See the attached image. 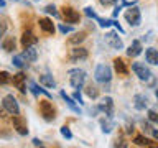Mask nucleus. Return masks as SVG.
Here are the masks:
<instances>
[{
	"mask_svg": "<svg viewBox=\"0 0 158 148\" xmlns=\"http://www.w3.org/2000/svg\"><path fill=\"white\" fill-rule=\"evenodd\" d=\"M148 120L153 123H158V112L156 110H148Z\"/></svg>",
	"mask_w": 158,
	"mask_h": 148,
	"instance_id": "31",
	"label": "nucleus"
},
{
	"mask_svg": "<svg viewBox=\"0 0 158 148\" xmlns=\"http://www.w3.org/2000/svg\"><path fill=\"white\" fill-rule=\"evenodd\" d=\"M13 128L17 130V133L20 135H28V127H27V122L22 115H13Z\"/></svg>",
	"mask_w": 158,
	"mask_h": 148,
	"instance_id": "9",
	"label": "nucleus"
},
{
	"mask_svg": "<svg viewBox=\"0 0 158 148\" xmlns=\"http://www.w3.org/2000/svg\"><path fill=\"white\" fill-rule=\"evenodd\" d=\"M44 12L49 13V15H53L54 18H58V17H59V13L56 12V7H54V5H46V7H44Z\"/></svg>",
	"mask_w": 158,
	"mask_h": 148,
	"instance_id": "30",
	"label": "nucleus"
},
{
	"mask_svg": "<svg viewBox=\"0 0 158 148\" xmlns=\"http://www.w3.org/2000/svg\"><path fill=\"white\" fill-rule=\"evenodd\" d=\"M101 128H102V133H110L115 128V122L112 120L110 115H106L104 118H101Z\"/></svg>",
	"mask_w": 158,
	"mask_h": 148,
	"instance_id": "15",
	"label": "nucleus"
},
{
	"mask_svg": "<svg viewBox=\"0 0 158 148\" xmlns=\"http://www.w3.org/2000/svg\"><path fill=\"white\" fill-rule=\"evenodd\" d=\"M69 58H71V61H82V59L87 58V49L86 48H74L71 49V54H69Z\"/></svg>",
	"mask_w": 158,
	"mask_h": 148,
	"instance_id": "14",
	"label": "nucleus"
},
{
	"mask_svg": "<svg viewBox=\"0 0 158 148\" xmlns=\"http://www.w3.org/2000/svg\"><path fill=\"white\" fill-rule=\"evenodd\" d=\"M10 81H12V77H10V74H8L7 71H2V72H0V82H2V86L8 84Z\"/></svg>",
	"mask_w": 158,
	"mask_h": 148,
	"instance_id": "29",
	"label": "nucleus"
},
{
	"mask_svg": "<svg viewBox=\"0 0 158 148\" xmlns=\"http://www.w3.org/2000/svg\"><path fill=\"white\" fill-rule=\"evenodd\" d=\"M152 135H153V138H155V140H158V130H153Z\"/></svg>",
	"mask_w": 158,
	"mask_h": 148,
	"instance_id": "38",
	"label": "nucleus"
},
{
	"mask_svg": "<svg viewBox=\"0 0 158 148\" xmlns=\"http://www.w3.org/2000/svg\"><path fill=\"white\" fill-rule=\"evenodd\" d=\"M84 39H86V33L79 31V33H74L73 36L69 38V43H71V44H79V43H82Z\"/></svg>",
	"mask_w": 158,
	"mask_h": 148,
	"instance_id": "27",
	"label": "nucleus"
},
{
	"mask_svg": "<svg viewBox=\"0 0 158 148\" xmlns=\"http://www.w3.org/2000/svg\"><path fill=\"white\" fill-rule=\"evenodd\" d=\"M155 96H156V99H158V89H155Z\"/></svg>",
	"mask_w": 158,
	"mask_h": 148,
	"instance_id": "39",
	"label": "nucleus"
},
{
	"mask_svg": "<svg viewBox=\"0 0 158 148\" xmlns=\"http://www.w3.org/2000/svg\"><path fill=\"white\" fill-rule=\"evenodd\" d=\"M145 59H147V63L153 64V66H158V49L148 48L145 51Z\"/></svg>",
	"mask_w": 158,
	"mask_h": 148,
	"instance_id": "20",
	"label": "nucleus"
},
{
	"mask_svg": "<svg viewBox=\"0 0 158 148\" xmlns=\"http://www.w3.org/2000/svg\"><path fill=\"white\" fill-rule=\"evenodd\" d=\"M99 2H101V5H104V7H110V5L117 3L118 0H99Z\"/></svg>",
	"mask_w": 158,
	"mask_h": 148,
	"instance_id": "34",
	"label": "nucleus"
},
{
	"mask_svg": "<svg viewBox=\"0 0 158 148\" xmlns=\"http://www.w3.org/2000/svg\"><path fill=\"white\" fill-rule=\"evenodd\" d=\"M25 81H27V76H25L23 72H17V74H13L12 76V82H13V86L18 89L20 92H27V86H25Z\"/></svg>",
	"mask_w": 158,
	"mask_h": 148,
	"instance_id": "10",
	"label": "nucleus"
},
{
	"mask_svg": "<svg viewBox=\"0 0 158 148\" xmlns=\"http://www.w3.org/2000/svg\"><path fill=\"white\" fill-rule=\"evenodd\" d=\"M142 43L138 41V39H133L132 41V44L128 46V49H127V56H130V58H135V56H138V54L142 53Z\"/></svg>",
	"mask_w": 158,
	"mask_h": 148,
	"instance_id": "17",
	"label": "nucleus"
},
{
	"mask_svg": "<svg viewBox=\"0 0 158 148\" xmlns=\"http://www.w3.org/2000/svg\"><path fill=\"white\" fill-rule=\"evenodd\" d=\"M133 105H135L137 110H145V109L148 107L147 96H143V94H137V96L133 97Z\"/></svg>",
	"mask_w": 158,
	"mask_h": 148,
	"instance_id": "16",
	"label": "nucleus"
},
{
	"mask_svg": "<svg viewBox=\"0 0 158 148\" xmlns=\"http://www.w3.org/2000/svg\"><path fill=\"white\" fill-rule=\"evenodd\" d=\"M40 84L44 87H48V89H54L56 87V81L53 79L51 74H41L40 76Z\"/></svg>",
	"mask_w": 158,
	"mask_h": 148,
	"instance_id": "21",
	"label": "nucleus"
},
{
	"mask_svg": "<svg viewBox=\"0 0 158 148\" xmlns=\"http://www.w3.org/2000/svg\"><path fill=\"white\" fill-rule=\"evenodd\" d=\"M31 143H33L35 146H43V142H41V140H38V138H33Z\"/></svg>",
	"mask_w": 158,
	"mask_h": 148,
	"instance_id": "36",
	"label": "nucleus"
},
{
	"mask_svg": "<svg viewBox=\"0 0 158 148\" xmlns=\"http://www.w3.org/2000/svg\"><path fill=\"white\" fill-rule=\"evenodd\" d=\"M40 112H41V115L46 122L54 120V113L56 112H54V107L49 101H40Z\"/></svg>",
	"mask_w": 158,
	"mask_h": 148,
	"instance_id": "6",
	"label": "nucleus"
},
{
	"mask_svg": "<svg viewBox=\"0 0 158 148\" xmlns=\"http://www.w3.org/2000/svg\"><path fill=\"white\" fill-rule=\"evenodd\" d=\"M132 71L135 72V76L140 79V81H150L152 79V71L148 69L143 63H133L132 64Z\"/></svg>",
	"mask_w": 158,
	"mask_h": 148,
	"instance_id": "4",
	"label": "nucleus"
},
{
	"mask_svg": "<svg viewBox=\"0 0 158 148\" xmlns=\"http://www.w3.org/2000/svg\"><path fill=\"white\" fill-rule=\"evenodd\" d=\"M38 23H40V28H41L44 33L53 35V33H54V30H56V28H54V23H53L49 18H40V22H38Z\"/></svg>",
	"mask_w": 158,
	"mask_h": 148,
	"instance_id": "18",
	"label": "nucleus"
},
{
	"mask_svg": "<svg viewBox=\"0 0 158 148\" xmlns=\"http://www.w3.org/2000/svg\"><path fill=\"white\" fill-rule=\"evenodd\" d=\"M133 143L138 145V146H152L153 145V143L148 140L147 137H143V135H137L135 138H133Z\"/></svg>",
	"mask_w": 158,
	"mask_h": 148,
	"instance_id": "26",
	"label": "nucleus"
},
{
	"mask_svg": "<svg viewBox=\"0 0 158 148\" xmlns=\"http://www.w3.org/2000/svg\"><path fill=\"white\" fill-rule=\"evenodd\" d=\"M12 63H13V66H15V68H18V69H25V68L28 66V61L25 59L23 54H17V56H13Z\"/></svg>",
	"mask_w": 158,
	"mask_h": 148,
	"instance_id": "24",
	"label": "nucleus"
},
{
	"mask_svg": "<svg viewBox=\"0 0 158 148\" xmlns=\"http://www.w3.org/2000/svg\"><path fill=\"white\" fill-rule=\"evenodd\" d=\"M2 107H3V110H7L8 113H12V115H18L20 113L18 101L12 96V94H7V96L2 99Z\"/></svg>",
	"mask_w": 158,
	"mask_h": 148,
	"instance_id": "3",
	"label": "nucleus"
},
{
	"mask_svg": "<svg viewBox=\"0 0 158 148\" xmlns=\"http://www.w3.org/2000/svg\"><path fill=\"white\" fill-rule=\"evenodd\" d=\"M114 69L120 74V76H125V74H128V69L125 66V63H123V59L120 58H117V59H114Z\"/></svg>",
	"mask_w": 158,
	"mask_h": 148,
	"instance_id": "22",
	"label": "nucleus"
},
{
	"mask_svg": "<svg viewBox=\"0 0 158 148\" xmlns=\"http://www.w3.org/2000/svg\"><path fill=\"white\" fill-rule=\"evenodd\" d=\"M106 43H107L112 49H123L122 39L118 38V35L114 33V31H109V33L106 35Z\"/></svg>",
	"mask_w": 158,
	"mask_h": 148,
	"instance_id": "7",
	"label": "nucleus"
},
{
	"mask_svg": "<svg viewBox=\"0 0 158 148\" xmlns=\"http://www.w3.org/2000/svg\"><path fill=\"white\" fill-rule=\"evenodd\" d=\"M127 146V143H123V140H117V143H115V146Z\"/></svg>",
	"mask_w": 158,
	"mask_h": 148,
	"instance_id": "37",
	"label": "nucleus"
},
{
	"mask_svg": "<svg viewBox=\"0 0 158 148\" xmlns=\"http://www.w3.org/2000/svg\"><path fill=\"white\" fill-rule=\"evenodd\" d=\"M94 79H96L97 82H101V84L110 82V79H112L110 66H107V64H99V66L96 68V71H94Z\"/></svg>",
	"mask_w": 158,
	"mask_h": 148,
	"instance_id": "2",
	"label": "nucleus"
},
{
	"mask_svg": "<svg viewBox=\"0 0 158 148\" xmlns=\"http://www.w3.org/2000/svg\"><path fill=\"white\" fill-rule=\"evenodd\" d=\"M61 97H63V101L68 104V107L71 109L73 112H76V113H79V115H81V107H79L77 104H76V102H77L76 99H74V97H69L64 91H61Z\"/></svg>",
	"mask_w": 158,
	"mask_h": 148,
	"instance_id": "13",
	"label": "nucleus"
},
{
	"mask_svg": "<svg viewBox=\"0 0 158 148\" xmlns=\"http://www.w3.org/2000/svg\"><path fill=\"white\" fill-rule=\"evenodd\" d=\"M30 89L33 91L35 96H40V94H43V96H46V97H51V94H49L48 91H44V89H41L36 82H30Z\"/></svg>",
	"mask_w": 158,
	"mask_h": 148,
	"instance_id": "25",
	"label": "nucleus"
},
{
	"mask_svg": "<svg viewBox=\"0 0 158 148\" xmlns=\"http://www.w3.org/2000/svg\"><path fill=\"white\" fill-rule=\"evenodd\" d=\"M22 46L23 48H30V46H33V44H36L38 41V36H35L31 30H25V31L22 33Z\"/></svg>",
	"mask_w": 158,
	"mask_h": 148,
	"instance_id": "8",
	"label": "nucleus"
},
{
	"mask_svg": "<svg viewBox=\"0 0 158 148\" xmlns=\"http://www.w3.org/2000/svg\"><path fill=\"white\" fill-rule=\"evenodd\" d=\"M97 109H99L101 112H104L106 115H110V117H112V113H114V101H112L110 97H106L101 104H99Z\"/></svg>",
	"mask_w": 158,
	"mask_h": 148,
	"instance_id": "12",
	"label": "nucleus"
},
{
	"mask_svg": "<svg viewBox=\"0 0 158 148\" xmlns=\"http://www.w3.org/2000/svg\"><path fill=\"white\" fill-rule=\"evenodd\" d=\"M17 48V41H15L13 36H5L2 41V49L5 53H12L13 49Z\"/></svg>",
	"mask_w": 158,
	"mask_h": 148,
	"instance_id": "19",
	"label": "nucleus"
},
{
	"mask_svg": "<svg viewBox=\"0 0 158 148\" xmlns=\"http://www.w3.org/2000/svg\"><path fill=\"white\" fill-rule=\"evenodd\" d=\"M125 20L127 23L130 25V27H138V25L142 23V13H140V8L138 7H130V10H127L125 12Z\"/></svg>",
	"mask_w": 158,
	"mask_h": 148,
	"instance_id": "5",
	"label": "nucleus"
},
{
	"mask_svg": "<svg viewBox=\"0 0 158 148\" xmlns=\"http://www.w3.org/2000/svg\"><path fill=\"white\" fill-rule=\"evenodd\" d=\"M61 135L64 138H68V140H71V138H73V133H71V130H69L68 127H61Z\"/></svg>",
	"mask_w": 158,
	"mask_h": 148,
	"instance_id": "32",
	"label": "nucleus"
},
{
	"mask_svg": "<svg viewBox=\"0 0 158 148\" xmlns=\"http://www.w3.org/2000/svg\"><path fill=\"white\" fill-rule=\"evenodd\" d=\"M86 71H82V69H71L69 71V84L74 87V89H81L84 86V82H86Z\"/></svg>",
	"mask_w": 158,
	"mask_h": 148,
	"instance_id": "1",
	"label": "nucleus"
},
{
	"mask_svg": "<svg viewBox=\"0 0 158 148\" xmlns=\"http://www.w3.org/2000/svg\"><path fill=\"white\" fill-rule=\"evenodd\" d=\"M86 94H87V97H91V99H97V96H99V89L91 84V86L86 87Z\"/></svg>",
	"mask_w": 158,
	"mask_h": 148,
	"instance_id": "28",
	"label": "nucleus"
},
{
	"mask_svg": "<svg viewBox=\"0 0 158 148\" xmlns=\"http://www.w3.org/2000/svg\"><path fill=\"white\" fill-rule=\"evenodd\" d=\"M73 97H74V99H76V101H77V104H79V105H81V104H82V96H81V94H79L77 91L73 94Z\"/></svg>",
	"mask_w": 158,
	"mask_h": 148,
	"instance_id": "35",
	"label": "nucleus"
},
{
	"mask_svg": "<svg viewBox=\"0 0 158 148\" xmlns=\"http://www.w3.org/2000/svg\"><path fill=\"white\" fill-rule=\"evenodd\" d=\"M59 31H61L63 35H66V33H71V31H73V28H71V27H66V25H63V23H61V25H59Z\"/></svg>",
	"mask_w": 158,
	"mask_h": 148,
	"instance_id": "33",
	"label": "nucleus"
},
{
	"mask_svg": "<svg viewBox=\"0 0 158 148\" xmlns=\"http://www.w3.org/2000/svg\"><path fill=\"white\" fill-rule=\"evenodd\" d=\"M15 2H20V0H15Z\"/></svg>",
	"mask_w": 158,
	"mask_h": 148,
	"instance_id": "40",
	"label": "nucleus"
},
{
	"mask_svg": "<svg viewBox=\"0 0 158 148\" xmlns=\"http://www.w3.org/2000/svg\"><path fill=\"white\" fill-rule=\"evenodd\" d=\"M63 17L68 23H77L79 22V13L73 7H64L63 8Z\"/></svg>",
	"mask_w": 158,
	"mask_h": 148,
	"instance_id": "11",
	"label": "nucleus"
},
{
	"mask_svg": "<svg viewBox=\"0 0 158 148\" xmlns=\"http://www.w3.org/2000/svg\"><path fill=\"white\" fill-rule=\"evenodd\" d=\"M25 59H27L28 63H33V61H36V58H38V53H36V49H35L33 46H30V48H25V51L22 53Z\"/></svg>",
	"mask_w": 158,
	"mask_h": 148,
	"instance_id": "23",
	"label": "nucleus"
}]
</instances>
